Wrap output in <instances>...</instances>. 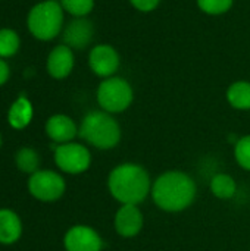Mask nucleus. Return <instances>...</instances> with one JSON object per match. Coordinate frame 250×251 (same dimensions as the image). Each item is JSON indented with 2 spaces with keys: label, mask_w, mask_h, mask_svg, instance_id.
Returning <instances> with one entry per match:
<instances>
[{
  "label": "nucleus",
  "mask_w": 250,
  "mask_h": 251,
  "mask_svg": "<svg viewBox=\"0 0 250 251\" xmlns=\"http://www.w3.org/2000/svg\"><path fill=\"white\" fill-rule=\"evenodd\" d=\"M197 194L194 179L181 171H167L152 184L150 196L155 204L168 213H178L189 209Z\"/></svg>",
  "instance_id": "1"
},
{
  "label": "nucleus",
  "mask_w": 250,
  "mask_h": 251,
  "mask_svg": "<svg viewBox=\"0 0 250 251\" xmlns=\"http://www.w3.org/2000/svg\"><path fill=\"white\" fill-rule=\"evenodd\" d=\"M149 172L137 163H121L108 176V190L119 204H140L152 191Z\"/></svg>",
  "instance_id": "2"
},
{
  "label": "nucleus",
  "mask_w": 250,
  "mask_h": 251,
  "mask_svg": "<svg viewBox=\"0 0 250 251\" xmlns=\"http://www.w3.org/2000/svg\"><path fill=\"white\" fill-rule=\"evenodd\" d=\"M78 135L99 150H111L119 144L122 131L113 115L105 110H91L83 118Z\"/></svg>",
  "instance_id": "3"
},
{
  "label": "nucleus",
  "mask_w": 250,
  "mask_h": 251,
  "mask_svg": "<svg viewBox=\"0 0 250 251\" xmlns=\"http://www.w3.org/2000/svg\"><path fill=\"white\" fill-rule=\"evenodd\" d=\"M63 7L60 1L44 0L31 7L27 16L29 32L41 41H50L63 31Z\"/></svg>",
  "instance_id": "4"
},
{
  "label": "nucleus",
  "mask_w": 250,
  "mask_h": 251,
  "mask_svg": "<svg viewBox=\"0 0 250 251\" xmlns=\"http://www.w3.org/2000/svg\"><path fill=\"white\" fill-rule=\"evenodd\" d=\"M96 99L102 110L116 115L125 112L134 100V90L131 84L122 76L105 78L96 91Z\"/></svg>",
  "instance_id": "5"
},
{
  "label": "nucleus",
  "mask_w": 250,
  "mask_h": 251,
  "mask_svg": "<svg viewBox=\"0 0 250 251\" xmlns=\"http://www.w3.org/2000/svg\"><path fill=\"white\" fill-rule=\"evenodd\" d=\"M55 162L60 171L71 175H78L90 168L91 154L85 146L71 141L59 144L55 149Z\"/></svg>",
  "instance_id": "6"
},
{
  "label": "nucleus",
  "mask_w": 250,
  "mask_h": 251,
  "mask_svg": "<svg viewBox=\"0 0 250 251\" xmlns=\"http://www.w3.org/2000/svg\"><path fill=\"white\" fill-rule=\"evenodd\" d=\"M65 188V179L53 171H37L28 179V191L40 201L59 200Z\"/></svg>",
  "instance_id": "7"
},
{
  "label": "nucleus",
  "mask_w": 250,
  "mask_h": 251,
  "mask_svg": "<svg viewBox=\"0 0 250 251\" xmlns=\"http://www.w3.org/2000/svg\"><path fill=\"white\" fill-rule=\"evenodd\" d=\"M88 66L99 78H111L115 76L121 66V56L113 46L100 43L91 47L88 53Z\"/></svg>",
  "instance_id": "8"
},
{
  "label": "nucleus",
  "mask_w": 250,
  "mask_h": 251,
  "mask_svg": "<svg viewBox=\"0 0 250 251\" xmlns=\"http://www.w3.org/2000/svg\"><path fill=\"white\" fill-rule=\"evenodd\" d=\"M144 226L143 212L137 204H121L113 216L115 232L122 238L137 237Z\"/></svg>",
  "instance_id": "9"
},
{
  "label": "nucleus",
  "mask_w": 250,
  "mask_h": 251,
  "mask_svg": "<svg viewBox=\"0 0 250 251\" xmlns=\"http://www.w3.org/2000/svg\"><path fill=\"white\" fill-rule=\"evenodd\" d=\"M63 246L66 251H102L103 240L91 226L75 225L65 234Z\"/></svg>",
  "instance_id": "10"
},
{
  "label": "nucleus",
  "mask_w": 250,
  "mask_h": 251,
  "mask_svg": "<svg viewBox=\"0 0 250 251\" xmlns=\"http://www.w3.org/2000/svg\"><path fill=\"white\" fill-rule=\"evenodd\" d=\"M63 44L72 50H83L90 46L94 37V25L87 18H74L62 31Z\"/></svg>",
  "instance_id": "11"
},
{
  "label": "nucleus",
  "mask_w": 250,
  "mask_h": 251,
  "mask_svg": "<svg viewBox=\"0 0 250 251\" xmlns=\"http://www.w3.org/2000/svg\"><path fill=\"white\" fill-rule=\"evenodd\" d=\"M75 65V56L74 50L68 47L66 44H59L52 49V51L47 56V72L55 79H63L69 76Z\"/></svg>",
  "instance_id": "12"
},
{
  "label": "nucleus",
  "mask_w": 250,
  "mask_h": 251,
  "mask_svg": "<svg viewBox=\"0 0 250 251\" xmlns=\"http://www.w3.org/2000/svg\"><path fill=\"white\" fill-rule=\"evenodd\" d=\"M46 134L52 141L57 144H65L71 143L78 135V126L69 116L57 113L47 119Z\"/></svg>",
  "instance_id": "13"
},
{
  "label": "nucleus",
  "mask_w": 250,
  "mask_h": 251,
  "mask_svg": "<svg viewBox=\"0 0 250 251\" xmlns=\"http://www.w3.org/2000/svg\"><path fill=\"white\" fill-rule=\"evenodd\" d=\"M22 224L19 216L9 210L0 209V243L1 244H13L21 238Z\"/></svg>",
  "instance_id": "14"
},
{
  "label": "nucleus",
  "mask_w": 250,
  "mask_h": 251,
  "mask_svg": "<svg viewBox=\"0 0 250 251\" xmlns=\"http://www.w3.org/2000/svg\"><path fill=\"white\" fill-rule=\"evenodd\" d=\"M32 115L34 109L31 101L25 96H19L7 112V121L13 129H24L32 121Z\"/></svg>",
  "instance_id": "15"
},
{
  "label": "nucleus",
  "mask_w": 250,
  "mask_h": 251,
  "mask_svg": "<svg viewBox=\"0 0 250 251\" xmlns=\"http://www.w3.org/2000/svg\"><path fill=\"white\" fill-rule=\"evenodd\" d=\"M228 104L236 110H250V81H234L225 93Z\"/></svg>",
  "instance_id": "16"
},
{
  "label": "nucleus",
  "mask_w": 250,
  "mask_h": 251,
  "mask_svg": "<svg viewBox=\"0 0 250 251\" xmlns=\"http://www.w3.org/2000/svg\"><path fill=\"white\" fill-rule=\"evenodd\" d=\"M211 193L220 200H230L237 193V182L228 174H217L209 182Z\"/></svg>",
  "instance_id": "17"
},
{
  "label": "nucleus",
  "mask_w": 250,
  "mask_h": 251,
  "mask_svg": "<svg viewBox=\"0 0 250 251\" xmlns=\"http://www.w3.org/2000/svg\"><path fill=\"white\" fill-rule=\"evenodd\" d=\"M15 162H16V166L19 171H22L25 174H31V175L38 171V165H40L37 151L29 147L21 149L15 156Z\"/></svg>",
  "instance_id": "18"
},
{
  "label": "nucleus",
  "mask_w": 250,
  "mask_h": 251,
  "mask_svg": "<svg viewBox=\"0 0 250 251\" xmlns=\"http://www.w3.org/2000/svg\"><path fill=\"white\" fill-rule=\"evenodd\" d=\"M21 46V38L15 29L1 28L0 29V57H10L16 54Z\"/></svg>",
  "instance_id": "19"
},
{
  "label": "nucleus",
  "mask_w": 250,
  "mask_h": 251,
  "mask_svg": "<svg viewBox=\"0 0 250 251\" xmlns=\"http://www.w3.org/2000/svg\"><path fill=\"white\" fill-rule=\"evenodd\" d=\"M199 10L209 16H220L231 10L234 0H196Z\"/></svg>",
  "instance_id": "20"
},
{
  "label": "nucleus",
  "mask_w": 250,
  "mask_h": 251,
  "mask_svg": "<svg viewBox=\"0 0 250 251\" xmlns=\"http://www.w3.org/2000/svg\"><path fill=\"white\" fill-rule=\"evenodd\" d=\"M60 4L74 18H87L94 9V0H60Z\"/></svg>",
  "instance_id": "21"
},
{
  "label": "nucleus",
  "mask_w": 250,
  "mask_h": 251,
  "mask_svg": "<svg viewBox=\"0 0 250 251\" xmlns=\"http://www.w3.org/2000/svg\"><path fill=\"white\" fill-rule=\"evenodd\" d=\"M234 159L237 165L250 172V134L243 135L234 143Z\"/></svg>",
  "instance_id": "22"
},
{
  "label": "nucleus",
  "mask_w": 250,
  "mask_h": 251,
  "mask_svg": "<svg viewBox=\"0 0 250 251\" xmlns=\"http://www.w3.org/2000/svg\"><path fill=\"white\" fill-rule=\"evenodd\" d=\"M128 1L136 10L141 13H150L158 9L162 0H128Z\"/></svg>",
  "instance_id": "23"
},
{
  "label": "nucleus",
  "mask_w": 250,
  "mask_h": 251,
  "mask_svg": "<svg viewBox=\"0 0 250 251\" xmlns=\"http://www.w3.org/2000/svg\"><path fill=\"white\" fill-rule=\"evenodd\" d=\"M9 75H10L9 65L0 57V85H3V84L9 79Z\"/></svg>",
  "instance_id": "24"
},
{
  "label": "nucleus",
  "mask_w": 250,
  "mask_h": 251,
  "mask_svg": "<svg viewBox=\"0 0 250 251\" xmlns=\"http://www.w3.org/2000/svg\"><path fill=\"white\" fill-rule=\"evenodd\" d=\"M0 146H1V137H0Z\"/></svg>",
  "instance_id": "25"
}]
</instances>
